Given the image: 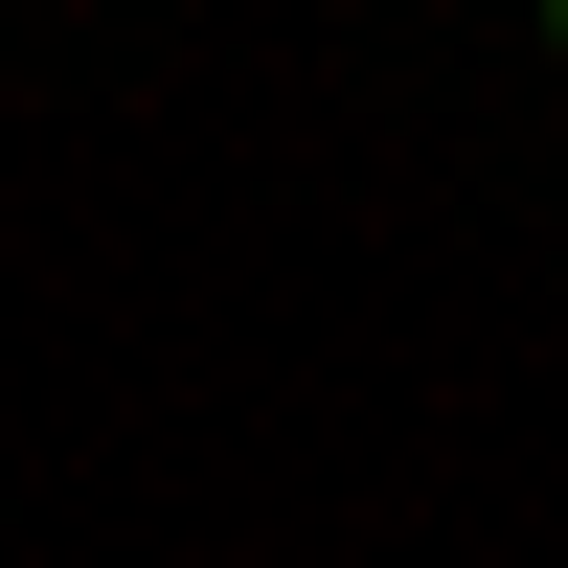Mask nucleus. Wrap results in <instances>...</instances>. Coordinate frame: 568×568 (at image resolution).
Listing matches in <instances>:
<instances>
[{"instance_id":"f257e3e1","label":"nucleus","mask_w":568,"mask_h":568,"mask_svg":"<svg viewBox=\"0 0 568 568\" xmlns=\"http://www.w3.org/2000/svg\"><path fill=\"white\" fill-rule=\"evenodd\" d=\"M546 69H568V0H546Z\"/></svg>"}]
</instances>
